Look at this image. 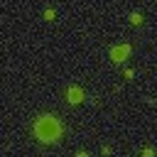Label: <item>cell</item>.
Segmentation results:
<instances>
[{
	"mask_svg": "<svg viewBox=\"0 0 157 157\" xmlns=\"http://www.w3.org/2000/svg\"><path fill=\"white\" fill-rule=\"evenodd\" d=\"M34 135H37L42 142H52V140H56V137L61 135V125H59V120H54L52 115H44V118L37 120Z\"/></svg>",
	"mask_w": 157,
	"mask_h": 157,
	"instance_id": "obj_1",
	"label": "cell"
},
{
	"mask_svg": "<svg viewBox=\"0 0 157 157\" xmlns=\"http://www.w3.org/2000/svg\"><path fill=\"white\" fill-rule=\"evenodd\" d=\"M69 101H71V103H78V101H81V91H78V88H71V91H69Z\"/></svg>",
	"mask_w": 157,
	"mask_h": 157,
	"instance_id": "obj_2",
	"label": "cell"
},
{
	"mask_svg": "<svg viewBox=\"0 0 157 157\" xmlns=\"http://www.w3.org/2000/svg\"><path fill=\"white\" fill-rule=\"evenodd\" d=\"M125 54H128V47H120V49H115V52H113V56H115V61H118L120 56H125Z\"/></svg>",
	"mask_w": 157,
	"mask_h": 157,
	"instance_id": "obj_3",
	"label": "cell"
}]
</instances>
